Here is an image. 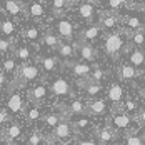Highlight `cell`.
<instances>
[{"mask_svg":"<svg viewBox=\"0 0 145 145\" xmlns=\"http://www.w3.org/2000/svg\"><path fill=\"white\" fill-rule=\"evenodd\" d=\"M120 110L125 112V114H129V115H132V117H135L138 114V107H137V103L132 100V99H125L123 103H122V107H120Z\"/></svg>","mask_w":145,"mask_h":145,"instance_id":"obj_28","label":"cell"},{"mask_svg":"<svg viewBox=\"0 0 145 145\" xmlns=\"http://www.w3.org/2000/svg\"><path fill=\"white\" fill-rule=\"evenodd\" d=\"M24 114H25V117H27V120H29V122H37V120H40V118H42V112L39 110V107H37V105H27Z\"/></svg>","mask_w":145,"mask_h":145,"instance_id":"obj_27","label":"cell"},{"mask_svg":"<svg viewBox=\"0 0 145 145\" xmlns=\"http://www.w3.org/2000/svg\"><path fill=\"white\" fill-rule=\"evenodd\" d=\"M72 145H99L95 138H82V140H75Z\"/></svg>","mask_w":145,"mask_h":145,"instance_id":"obj_42","label":"cell"},{"mask_svg":"<svg viewBox=\"0 0 145 145\" xmlns=\"http://www.w3.org/2000/svg\"><path fill=\"white\" fill-rule=\"evenodd\" d=\"M7 85H8V82H7V77H5V73L0 70V92L7 87Z\"/></svg>","mask_w":145,"mask_h":145,"instance_id":"obj_45","label":"cell"},{"mask_svg":"<svg viewBox=\"0 0 145 145\" xmlns=\"http://www.w3.org/2000/svg\"><path fill=\"white\" fill-rule=\"evenodd\" d=\"M24 35H25V39L30 40V42H37L39 37H40V32H39L37 27H29V29L24 32Z\"/></svg>","mask_w":145,"mask_h":145,"instance_id":"obj_35","label":"cell"},{"mask_svg":"<svg viewBox=\"0 0 145 145\" xmlns=\"http://www.w3.org/2000/svg\"><path fill=\"white\" fill-rule=\"evenodd\" d=\"M15 57L18 58V60H22V62H27L32 58V50H30L29 45H20L17 50H15Z\"/></svg>","mask_w":145,"mask_h":145,"instance_id":"obj_30","label":"cell"},{"mask_svg":"<svg viewBox=\"0 0 145 145\" xmlns=\"http://www.w3.org/2000/svg\"><path fill=\"white\" fill-rule=\"evenodd\" d=\"M125 145H144V137L138 133H129L125 138Z\"/></svg>","mask_w":145,"mask_h":145,"instance_id":"obj_36","label":"cell"},{"mask_svg":"<svg viewBox=\"0 0 145 145\" xmlns=\"http://www.w3.org/2000/svg\"><path fill=\"white\" fill-rule=\"evenodd\" d=\"M57 58L55 57H39V63L42 65L45 73H52L57 69Z\"/></svg>","mask_w":145,"mask_h":145,"instance_id":"obj_23","label":"cell"},{"mask_svg":"<svg viewBox=\"0 0 145 145\" xmlns=\"http://www.w3.org/2000/svg\"><path fill=\"white\" fill-rule=\"evenodd\" d=\"M78 87L84 88V92L87 93L90 99H95L97 95H100L102 92H103V87H102V84H97V82H93L90 77H88V78H80V80H78Z\"/></svg>","mask_w":145,"mask_h":145,"instance_id":"obj_12","label":"cell"},{"mask_svg":"<svg viewBox=\"0 0 145 145\" xmlns=\"http://www.w3.org/2000/svg\"><path fill=\"white\" fill-rule=\"evenodd\" d=\"M57 32H58V37H62V39H65V40H72L73 39V24L70 20H65V18H62V20H58L57 24Z\"/></svg>","mask_w":145,"mask_h":145,"instance_id":"obj_16","label":"cell"},{"mask_svg":"<svg viewBox=\"0 0 145 145\" xmlns=\"http://www.w3.org/2000/svg\"><path fill=\"white\" fill-rule=\"evenodd\" d=\"M123 2H125V0H108V7H110V8H114V10H117L118 7H122V5H123Z\"/></svg>","mask_w":145,"mask_h":145,"instance_id":"obj_44","label":"cell"},{"mask_svg":"<svg viewBox=\"0 0 145 145\" xmlns=\"http://www.w3.org/2000/svg\"><path fill=\"white\" fill-rule=\"evenodd\" d=\"M90 78L93 82H97V84H102V80L105 78V72L102 70L100 67H93L92 69V73H90Z\"/></svg>","mask_w":145,"mask_h":145,"instance_id":"obj_38","label":"cell"},{"mask_svg":"<svg viewBox=\"0 0 145 145\" xmlns=\"http://www.w3.org/2000/svg\"><path fill=\"white\" fill-rule=\"evenodd\" d=\"M44 45H47L48 48H54V50H57L58 45L62 44V40H60V37L58 35H55V33H52V32H47L44 35Z\"/></svg>","mask_w":145,"mask_h":145,"instance_id":"obj_26","label":"cell"},{"mask_svg":"<svg viewBox=\"0 0 145 145\" xmlns=\"http://www.w3.org/2000/svg\"><path fill=\"white\" fill-rule=\"evenodd\" d=\"M63 118H67V115L62 112V110H58V112H48V114H45L42 115V122H44L45 127H48V129H55L58 123L63 120Z\"/></svg>","mask_w":145,"mask_h":145,"instance_id":"obj_15","label":"cell"},{"mask_svg":"<svg viewBox=\"0 0 145 145\" xmlns=\"http://www.w3.org/2000/svg\"><path fill=\"white\" fill-rule=\"evenodd\" d=\"M10 47H12V40H8V39H0V54L8 52Z\"/></svg>","mask_w":145,"mask_h":145,"instance_id":"obj_41","label":"cell"},{"mask_svg":"<svg viewBox=\"0 0 145 145\" xmlns=\"http://www.w3.org/2000/svg\"><path fill=\"white\" fill-rule=\"evenodd\" d=\"M140 99H142V100L145 102V87L140 88Z\"/></svg>","mask_w":145,"mask_h":145,"instance_id":"obj_46","label":"cell"},{"mask_svg":"<svg viewBox=\"0 0 145 145\" xmlns=\"http://www.w3.org/2000/svg\"><path fill=\"white\" fill-rule=\"evenodd\" d=\"M22 135H24L22 125L17 123V122H10V123H7V125L2 129L0 140H3L5 144H12V142H15V140H20Z\"/></svg>","mask_w":145,"mask_h":145,"instance_id":"obj_4","label":"cell"},{"mask_svg":"<svg viewBox=\"0 0 145 145\" xmlns=\"http://www.w3.org/2000/svg\"><path fill=\"white\" fill-rule=\"evenodd\" d=\"M44 5L42 3H39V2H32L29 5V15L30 17H33V18H40V17H44Z\"/></svg>","mask_w":145,"mask_h":145,"instance_id":"obj_31","label":"cell"},{"mask_svg":"<svg viewBox=\"0 0 145 145\" xmlns=\"http://www.w3.org/2000/svg\"><path fill=\"white\" fill-rule=\"evenodd\" d=\"M129 63L135 69H140L145 67V54L140 48H133L130 54H129Z\"/></svg>","mask_w":145,"mask_h":145,"instance_id":"obj_18","label":"cell"},{"mask_svg":"<svg viewBox=\"0 0 145 145\" xmlns=\"http://www.w3.org/2000/svg\"><path fill=\"white\" fill-rule=\"evenodd\" d=\"M25 102H24V97H22V93L18 92V88L17 90H10L8 92V99H7V110L10 112V114H22V112H25Z\"/></svg>","mask_w":145,"mask_h":145,"instance_id":"obj_5","label":"cell"},{"mask_svg":"<svg viewBox=\"0 0 145 145\" xmlns=\"http://www.w3.org/2000/svg\"><path fill=\"white\" fill-rule=\"evenodd\" d=\"M78 15H80L84 20H87V22H92V20H93V17H95L93 5H92V3H88V2H84V3H80V7H78Z\"/></svg>","mask_w":145,"mask_h":145,"instance_id":"obj_21","label":"cell"},{"mask_svg":"<svg viewBox=\"0 0 145 145\" xmlns=\"http://www.w3.org/2000/svg\"><path fill=\"white\" fill-rule=\"evenodd\" d=\"M125 24H127L130 29H135V30L142 29V20H140V18H137V17H129V18L125 20Z\"/></svg>","mask_w":145,"mask_h":145,"instance_id":"obj_39","label":"cell"},{"mask_svg":"<svg viewBox=\"0 0 145 145\" xmlns=\"http://www.w3.org/2000/svg\"><path fill=\"white\" fill-rule=\"evenodd\" d=\"M135 118H137V123H138L140 127H145V108L138 110V114L135 115Z\"/></svg>","mask_w":145,"mask_h":145,"instance_id":"obj_43","label":"cell"},{"mask_svg":"<svg viewBox=\"0 0 145 145\" xmlns=\"http://www.w3.org/2000/svg\"><path fill=\"white\" fill-rule=\"evenodd\" d=\"M10 118H12V115L7 108H0V127L2 125L5 127L7 123H10Z\"/></svg>","mask_w":145,"mask_h":145,"instance_id":"obj_40","label":"cell"},{"mask_svg":"<svg viewBox=\"0 0 145 145\" xmlns=\"http://www.w3.org/2000/svg\"><path fill=\"white\" fill-rule=\"evenodd\" d=\"M132 42L135 44V47H138V48L145 47V33L142 30H135L132 33Z\"/></svg>","mask_w":145,"mask_h":145,"instance_id":"obj_33","label":"cell"},{"mask_svg":"<svg viewBox=\"0 0 145 145\" xmlns=\"http://www.w3.org/2000/svg\"><path fill=\"white\" fill-rule=\"evenodd\" d=\"M118 77H120L122 80H133V78L137 77V69L132 67L130 63H123V65H120V69H118Z\"/></svg>","mask_w":145,"mask_h":145,"instance_id":"obj_20","label":"cell"},{"mask_svg":"<svg viewBox=\"0 0 145 145\" xmlns=\"http://www.w3.org/2000/svg\"><path fill=\"white\" fill-rule=\"evenodd\" d=\"M115 137H117V132L108 123L95 129V140H97L99 145H110L115 140Z\"/></svg>","mask_w":145,"mask_h":145,"instance_id":"obj_8","label":"cell"},{"mask_svg":"<svg viewBox=\"0 0 145 145\" xmlns=\"http://www.w3.org/2000/svg\"><path fill=\"white\" fill-rule=\"evenodd\" d=\"M45 144V137L40 132H32L27 137V145H44Z\"/></svg>","mask_w":145,"mask_h":145,"instance_id":"obj_32","label":"cell"},{"mask_svg":"<svg viewBox=\"0 0 145 145\" xmlns=\"http://www.w3.org/2000/svg\"><path fill=\"white\" fill-rule=\"evenodd\" d=\"M73 45V48H75V52L78 50V57L82 58L85 63L87 62H95V58H97V50H95V47L92 44H87V42H75Z\"/></svg>","mask_w":145,"mask_h":145,"instance_id":"obj_9","label":"cell"},{"mask_svg":"<svg viewBox=\"0 0 145 145\" xmlns=\"http://www.w3.org/2000/svg\"><path fill=\"white\" fill-rule=\"evenodd\" d=\"M5 10L10 15H20L22 10L27 12V15H29V8H25L18 0H7V2H5Z\"/></svg>","mask_w":145,"mask_h":145,"instance_id":"obj_22","label":"cell"},{"mask_svg":"<svg viewBox=\"0 0 145 145\" xmlns=\"http://www.w3.org/2000/svg\"><path fill=\"white\" fill-rule=\"evenodd\" d=\"M107 123L114 129L115 132H123V133H137V129L135 127H140L137 123V118L135 117L129 115L122 110H114L112 115L108 117Z\"/></svg>","mask_w":145,"mask_h":145,"instance_id":"obj_1","label":"cell"},{"mask_svg":"<svg viewBox=\"0 0 145 145\" xmlns=\"http://www.w3.org/2000/svg\"><path fill=\"white\" fill-rule=\"evenodd\" d=\"M103 48H105L107 55L115 57L117 54L123 48V39H122V35H120V33H110V35L105 39Z\"/></svg>","mask_w":145,"mask_h":145,"instance_id":"obj_10","label":"cell"},{"mask_svg":"<svg viewBox=\"0 0 145 145\" xmlns=\"http://www.w3.org/2000/svg\"><path fill=\"white\" fill-rule=\"evenodd\" d=\"M48 90L52 92V95L60 97V99H63V97H70V95L73 93L70 84H69L63 77H57V78H54L52 84H50V87H48Z\"/></svg>","mask_w":145,"mask_h":145,"instance_id":"obj_6","label":"cell"},{"mask_svg":"<svg viewBox=\"0 0 145 145\" xmlns=\"http://www.w3.org/2000/svg\"><path fill=\"white\" fill-rule=\"evenodd\" d=\"M102 32V27L97 24V25H90L88 29L82 30L80 32V35H78V42H87V44H90L92 40H95L99 35H100Z\"/></svg>","mask_w":145,"mask_h":145,"instance_id":"obj_17","label":"cell"},{"mask_svg":"<svg viewBox=\"0 0 145 145\" xmlns=\"http://www.w3.org/2000/svg\"><path fill=\"white\" fill-rule=\"evenodd\" d=\"M65 63L72 69V73L77 78H88L92 73V67L85 62H65Z\"/></svg>","mask_w":145,"mask_h":145,"instance_id":"obj_14","label":"cell"},{"mask_svg":"<svg viewBox=\"0 0 145 145\" xmlns=\"http://www.w3.org/2000/svg\"><path fill=\"white\" fill-rule=\"evenodd\" d=\"M107 99L110 100L114 110H120V107L123 103V87L118 82H112L107 88Z\"/></svg>","mask_w":145,"mask_h":145,"instance_id":"obj_7","label":"cell"},{"mask_svg":"<svg viewBox=\"0 0 145 145\" xmlns=\"http://www.w3.org/2000/svg\"><path fill=\"white\" fill-rule=\"evenodd\" d=\"M73 127L72 123H70V120L69 118H63L60 123H58L57 127L52 130V140H57V142H67V140H70L73 137Z\"/></svg>","mask_w":145,"mask_h":145,"instance_id":"obj_3","label":"cell"},{"mask_svg":"<svg viewBox=\"0 0 145 145\" xmlns=\"http://www.w3.org/2000/svg\"><path fill=\"white\" fill-rule=\"evenodd\" d=\"M27 97H29V102L32 105H40V103L45 102L47 97H48V87L44 85V84H37V85L30 87Z\"/></svg>","mask_w":145,"mask_h":145,"instance_id":"obj_11","label":"cell"},{"mask_svg":"<svg viewBox=\"0 0 145 145\" xmlns=\"http://www.w3.org/2000/svg\"><path fill=\"white\" fill-rule=\"evenodd\" d=\"M15 60L14 58H5L3 62H2V72L3 73H15Z\"/></svg>","mask_w":145,"mask_h":145,"instance_id":"obj_37","label":"cell"},{"mask_svg":"<svg viewBox=\"0 0 145 145\" xmlns=\"http://www.w3.org/2000/svg\"><path fill=\"white\" fill-rule=\"evenodd\" d=\"M0 32L3 33V35H12L15 32V25L10 22V20H3V22H0Z\"/></svg>","mask_w":145,"mask_h":145,"instance_id":"obj_34","label":"cell"},{"mask_svg":"<svg viewBox=\"0 0 145 145\" xmlns=\"http://www.w3.org/2000/svg\"><path fill=\"white\" fill-rule=\"evenodd\" d=\"M65 7H70V2L69 0H52V10H54V15L55 17H62Z\"/></svg>","mask_w":145,"mask_h":145,"instance_id":"obj_29","label":"cell"},{"mask_svg":"<svg viewBox=\"0 0 145 145\" xmlns=\"http://www.w3.org/2000/svg\"><path fill=\"white\" fill-rule=\"evenodd\" d=\"M57 52H58V55H60V57L65 58V60H69V62H70V58L75 55V48H73V45L72 44H67V42H62V44L58 45Z\"/></svg>","mask_w":145,"mask_h":145,"instance_id":"obj_25","label":"cell"},{"mask_svg":"<svg viewBox=\"0 0 145 145\" xmlns=\"http://www.w3.org/2000/svg\"><path fill=\"white\" fill-rule=\"evenodd\" d=\"M40 77V69L33 63H24L22 67H18L15 70L14 84L17 85V88H24L29 82H33Z\"/></svg>","mask_w":145,"mask_h":145,"instance_id":"obj_2","label":"cell"},{"mask_svg":"<svg viewBox=\"0 0 145 145\" xmlns=\"http://www.w3.org/2000/svg\"><path fill=\"white\" fill-rule=\"evenodd\" d=\"M108 107L107 102L102 99H92L90 102H87V115L90 117H102L107 114Z\"/></svg>","mask_w":145,"mask_h":145,"instance_id":"obj_13","label":"cell"},{"mask_svg":"<svg viewBox=\"0 0 145 145\" xmlns=\"http://www.w3.org/2000/svg\"><path fill=\"white\" fill-rule=\"evenodd\" d=\"M70 123H72L73 130H87L92 127V120L90 115H80V117H72L70 118Z\"/></svg>","mask_w":145,"mask_h":145,"instance_id":"obj_19","label":"cell"},{"mask_svg":"<svg viewBox=\"0 0 145 145\" xmlns=\"http://www.w3.org/2000/svg\"><path fill=\"white\" fill-rule=\"evenodd\" d=\"M117 24H118V18L112 14H103L100 17V20H99V25L102 27V30L103 29H115Z\"/></svg>","mask_w":145,"mask_h":145,"instance_id":"obj_24","label":"cell"}]
</instances>
